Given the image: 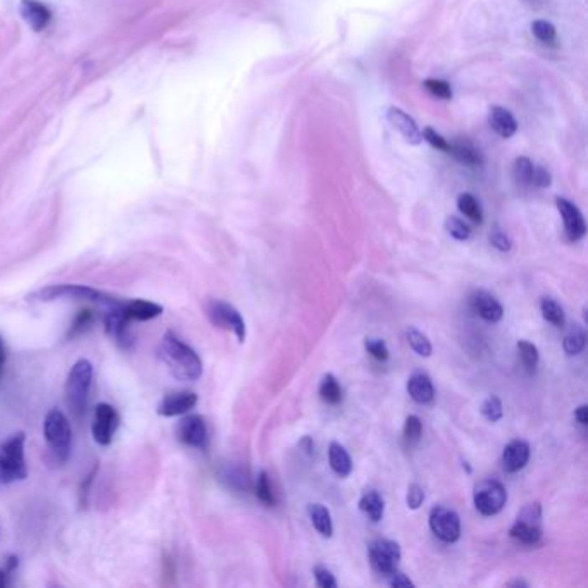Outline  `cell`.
I'll return each instance as SVG.
<instances>
[{
	"label": "cell",
	"instance_id": "1",
	"mask_svg": "<svg viewBox=\"0 0 588 588\" xmlns=\"http://www.w3.org/2000/svg\"><path fill=\"white\" fill-rule=\"evenodd\" d=\"M158 356L171 376L178 381H197L202 376V361L199 354L172 331L164 333L158 347Z\"/></svg>",
	"mask_w": 588,
	"mask_h": 588
},
{
	"label": "cell",
	"instance_id": "2",
	"mask_svg": "<svg viewBox=\"0 0 588 588\" xmlns=\"http://www.w3.org/2000/svg\"><path fill=\"white\" fill-rule=\"evenodd\" d=\"M24 442L26 437L23 431H16L0 445V485L26 480L28 466L24 459Z\"/></svg>",
	"mask_w": 588,
	"mask_h": 588
},
{
	"label": "cell",
	"instance_id": "3",
	"mask_svg": "<svg viewBox=\"0 0 588 588\" xmlns=\"http://www.w3.org/2000/svg\"><path fill=\"white\" fill-rule=\"evenodd\" d=\"M92 380L93 366L86 359L76 361L71 371L68 373V378H66V404L76 418H80L85 413L86 401H88L90 388H92Z\"/></svg>",
	"mask_w": 588,
	"mask_h": 588
},
{
	"label": "cell",
	"instance_id": "4",
	"mask_svg": "<svg viewBox=\"0 0 588 588\" xmlns=\"http://www.w3.org/2000/svg\"><path fill=\"white\" fill-rule=\"evenodd\" d=\"M43 437L48 449L56 455V459L61 460V463H66L69 454H71L73 431L71 423H69L68 416H66L63 411H48L43 421Z\"/></svg>",
	"mask_w": 588,
	"mask_h": 588
},
{
	"label": "cell",
	"instance_id": "5",
	"mask_svg": "<svg viewBox=\"0 0 588 588\" xmlns=\"http://www.w3.org/2000/svg\"><path fill=\"white\" fill-rule=\"evenodd\" d=\"M205 312H207V318L214 326L223 328V330L233 331V335L237 336V340L240 344L245 342L247 336V328H245V321L242 318V314L238 312L232 304L223 302V300H209L207 306H205Z\"/></svg>",
	"mask_w": 588,
	"mask_h": 588
},
{
	"label": "cell",
	"instance_id": "6",
	"mask_svg": "<svg viewBox=\"0 0 588 588\" xmlns=\"http://www.w3.org/2000/svg\"><path fill=\"white\" fill-rule=\"evenodd\" d=\"M476 511L483 516H495L504 509L507 502V492L504 485L495 480H483L475 487L473 493Z\"/></svg>",
	"mask_w": 588,
	"mask_h": 588
},
{
	"label": "cell",
	"instance_id": "7",
	"mask_svg": "<svg viewBox=\"0 0 588 588\" xmlns=\"http://www.w3.org/2000/svg\"><path fill=\"white\" fill-rule=\"evenodd\" d=\"M509 533L523 544H537L542 537V505L538 502L525 505Z\"/></svg>",
	"mask_w": 588,
	"mask_h": 588
},
{
	"label": "cell",
	"instance_id": "8",
	"mask_svg": "<svg viewBox=\"0 0 588 588\" xmlns=\"http://www.w3.org/2000/svg\"><path fill=\"white\" fill-rule=\"evenodd\" d=\"M33 300L40 302H52L59 299H76V300H104V294L88 285H48L45 289L35 292L31 295Z\"/></svg>",
	"mask_w": 588,
	"mask_h": 588
},
{
	"label": "cell",
	"instance_id": "9",
	"mask_svg": "<svg viewBox=\"0 0 588 588\" xmlns=\"http://www.w3.org/2000/svg\"><path fill=\"white\" fill-rule=\"evenodd\" d=\"M430 528L442 542L454 544L460 537V520L458 512L445 505H435L430 511Z\"/></svg>",
	"mask_w": 588,
	"mask_h": 588
},
{
	"label": "cell",
	"instance_id": "10",
	"mask_svg": "<svg viewBox=\"0 0 588 588\" xmlns=\"http://www.w3.org/2000/svg\"><path fill=\"white\" fill-rule=\"evenodd\" d=\"M368 554L371 566L381 574L397 569L402 557L401 547L397 542L388 540V538H378V540L371 542Z\"/></svg>",
	"mask_w": 588,
	"mask_h": 588
},
{
	"label": "cell",
	"instance_id": "11",
	"mask_svg": "<svg viewBox=\"0 0 588 588\" xmlns=\"http://www.w3.org/2000/svg\"><path fill=\"white\" fill-rule=\"evenodd\" d=\"M119 428V414L113 406L107 402H100L96 407V414H93V425H92V435L93 440L98 445L107 447L113 442L114 435H116Z\"/></svg>",
	"mask_w": 588,
	"mask_h": 588
},
{
	"label": "cell",
	"instance_id": "12",
	"mask_svg": "<svg viewBox=\"0 0 588 588\" xmlns=\"http://www.w3.org/2000/svg\"><path fill=\"white\" fill-rule=\"evenodd\" d=\"M176 438L183 445L192 449H205L207 445V426L202 416L199 414H188L182 418L176 425Z\"/></svg>",
	"mask_w": 588,
	"mask_h": 588
},
{
	"label": "cell",
	"instance_id": "13",
	"mask_svg": "<svg viewBox=\"0 0 588 588\" xmlns=\"http://www.w3.org/2000/svg\"><path fill=\"white\" fill-rule=\"evenodd\" d=\"M199 402V396L192 390H176L163 397L158 406V414L163 418H176L188 414Z\"/></svg>",
	"mask_w": 588,
	"mask_h": 588
},
{
	"label": "cell",
	"instance_id": "14",
	"mask_svg": "<svg viewBox=\"0 0 588 588\" xmlns=\"http://www.w3.org/2000/svg\"><path fill=\"white\" fill-rule=\"evenodd\" d=\"M556 207H557L559 214H561L562 223H564L566 237L569 238L571 242H578L579 238L585 237V233H587L585 217H583L582 211H579L577 205L571 202V200L557 197Z\"/></svg>",
	"mask_w": 588,
	"mask_h": 588
},
{
	"label": "cell",
	"instance_id": "15",
	"mask_svg": "<svg viewBox=\"0 0 588 588\" xmlns=\"http://www.w3.org/2000/svg\"><path fill=\"white\" fill-rule=\"evenodd\" d=\"M386 119H388V123L392 125V128L397 130L398 133L402 135V138H404L407 143H411V145H419V143H421L423 135L418 123L414 121L409 114L404 113V110L398 109V107H390V109L386 110Z\"/></svg>",
	"mask_w": 588,
	"mask_h": 588
},
{
	"label": "cell",
	"instance_id": "16",
	"mask_svg": "<svg viewBox=\"0 0 588 588\" xmlns=\"http://www.w3.org/2000/svg\"><path fill=\"white\" fill-rule=\"evenodd\" d=\"M19 14L33 31H43L52 19V12L40 0H19Z\"/></svg>",
	"mask_w": 588,
	"mask_h": 588
},
{
	"label": "cell",
	"instance_id": "17",
	"mask_svg": "<svg viewBox=\"0 0 588 588\" xmlns=\"http://www.w3.org/2000/svg\"><path fill=\"white\" fill-rule=\"evenodd\" d=\"M470 304H471V309L475 311L481 319L488 321V323H497V321L502 319V316H504L502 304L493 297L492 294H488V292H485V290L473 292Z\"/></svg>",
	"mask_w": 588,
	"mask_h": 588
},
{
	"label": "cell",
	"instance_id": "18",
	"mask_svg": "<svg viewBox=\"0 0 588 588\" xmlns=\"http://www.w3.org/2000/svg\"><path fill=\"white\" fill-rule=\"evenodd\" d=\"M530 445L525 440H512L502 452V466L507 473H516L528 464Z\"/></svg>",
	"mask_w": 588,
	"mask_h": 588
},
{
	"label": "cell",
	"instance_id": "19",
	"mask_svg": "<svg viewBox=\"0 0 588 588\" xmlns=\"http://www.w3.org/2000/svg\"><path fill=\"white\" fill-rule=\"evenodd\" d=\"M488 125L502 138H511L517 131L516 118L512 116L511 110L500 105L490 107V110H488Z\"/></svg>",
	"mask_w": 588,
	"mask_h": 588
},
{
	"label": "cell",
	"instance_id": "20",
	"mask_svg": "<svg viewBox=\"0 0 588 588\" xmlns=\"http://www.w3.org/2000/svg\"><path fill=\"white\" fill-rule=\"evenodd\" d=\"M121 309L128 321H150L159 318L164 311L163 306H159V304L142 299L128 300L126 304H123Z\"/></svg>",
	"mask_w": 588,
	"mask_h": 588
},
{
	"label": "cell",
	"instance_id": "21",
	"mask_svg": "<svg viewBox=\"0 0 588 588\" xmlns=\"http://www.w3.org/2000/svg\"><path fill=\"white\" fill-rule=\"evenodd\" d=\"M407 392H409L411 398L418 404H428L433 401L435 388L431 383L430 376L425 373H414L407 381Z\"/></svg>",
	"mask_w": 588,
	"mask_h": 588
},
{
	"label": "cell",
	"instance_id": "22",
	"mask_svg": "<svg viewBox=\"0 0 588 588\" xmlns=\"http://www.w3.org/2000/svg\"><path fill=\"white\" fill-rule=\"evenodd\" d=\"M328 459H330V466L333 473L340 478H345L352 473V459L349 452L345 450L344 445L339 442H331L330 449H328Z\"/></svg>",
	"mask_w": 588,
	"mask_h": 588
},
{
	"label": "cell",
	"instance_id": "23",
	"mask_svg": "<svg viewBox=\"0 0 588 588\" xmlns=\"http://www.w3.org/2000/svg\"><path fill=\"white\" fill-rule=\"evenodd\" d=\"M359 509L369 517V520L374 521V523H378L380 520H383V514H385L383 497H381L376 490H366L363 495H361Z\"/></svg>",
	"mask_w": 588,
	"mask_h": 588
},
{
	"label": "cell",
	"instance_id": "24",
	"mask_svg": "<svg viewBox=\"0 0 588 588\" xmlns=\"http://www.w3.org/2000/svg\"><path fill=\"white\" fill-rule=\"evenodd\" d=\"M449 154L454 155L459 163L466 164V166H478V164H481V154L478 149L471 142H468L466 138H459L455 142H452Z\"/></svg>",
	"mask_w": 588,
	"mask_h": 588
},
{
	"label": "cell",
	"instance_id": "25",
	"mask_svg": "<svg viewBox=\"0 0 588 588\" xmlns=\"http://www.w3.org/2000/svg\"><path fill=\"white\" fill-rule=\"evenodd\" d=\"M128 323L130 321L126 319L121 306L114 307V309L109 311V314L105 316V330L107 333H109L110 339H114L116 342H125L126 330H128Z\"/></svg>",
	"mask_w": 588,
	"mask_h": 588
},
{
	"label": "cell",
	"instance_id": "26",
	"mask_svg": "<svg viewBox=\"0 0 588 588\" xmlns=\"http://www.w3.org/2000/svg\"><path fill=\"white\" fill-rule=\"evenodd\" d=\"M309 517L312 521V526L316 528V532L323 537L330 538L333 535V521H331V514L328 511V507H324L323 504H311L309 505Z\"/></svg>",
	"mask_w": 588,
	"mask_h": 588
},
{
	"label": "cell",
	"instance_id": "27",
	"mask_svg": "<svg viewBox=\"0 0 588 588\" xmlns=\"http://www.w3.org/2000/svg\"><path fill=\"white\" fill-rule=\"evenodd\" d=\"M319 396L326 404L339 406L344 398L342 386H340L339 380L333 374H324L323 380L319 383Z\"/></svg>",
	"mask_w": 588,
	"mask_h": 588
},
{
	"label": "cell",
	"instance_id": "28",
	"mask_svg": "<svg viewBox=\"0 0 588 588\" xmlns=\"http://www.w3.org/2000/svg\"><path fill=\"white\" fill-rule=\"evenodd\" d=\"M585 328L579 326V324H573V326L569 328V331L564 335V340H562V347H564V352L567 356H578V354L585 349Z\"/></svg>",
	"mask_w": 588,
	"mask_h": 588
},
{
	"label": "cell",
	"instance_id": "29",
	"mask_svg": "<svg viewBox=\"0 0 588 588\" xmlns=\"http://www.w3.org/2000/svg\"><path fill=\"white\" fill-rule=\"evenodd\" d=\"M458 207H459V211L468 217V220L473 221V223L480 225L481 221H483V211H481V205L478 200H476V197L471 195V193H460L458 199Z\"/></svg>",
	"mask_w": 588,
	"mask_h": 588
},
{
	"label": "cell",
	"instance_id": "30",
	"mask_svg": "<svg viewBox=\"0 0 588 588\" xmlns=\"http://www.w3.org/2000/svg\"><path fill=\"white\" fill-rule=\"evenodd\" d=\"M540 309H542V316H544L545 321H549L550 324H554V326L557 328H562L566 323V318H564V311H562V307L559 306L554 299H542L540 302Z\"/></svg>",
	"mask_w": 588,
	"mask_h": 588
},
{
	"label": "cell",
	"instance_id": "31",
	"mask_svg": "<svg viewBox=\"0 0 588 588\" xmlns=\"http://www.w3.org/2000/svg\"><path fill=\"white\" fill-rule=\"evenodd\" d=\"M256 497L259 499V502L264 504L266 507H273V505L277 504V495H274L273 487H271L269 476H267L266 471H261L257 475Z\"/></svg>",
	"mask_w": 588,
	"mask_h": 588
},
{
	"label": "cell",
	"instance_id": "32",
	"mask_svg": "<svg viewBox=\"0 0 588 588\" xmlns=\"http://www.w3.org/2000/svg\"><path fill=\"white\" fill-rule=\"evenodd\" d=\"M533 166L535 164L528 158H517L516 160H514V167H512L514 182L523 188L532 187Z\"/></svg>",
	"mask_w": 588,
	"mask_h": 588
},
{
	"label": "cell",
	"instance_id": "33",
	"mask_svg": "<svg viewBox=\"0 0 588 588\" xmlns=\"http://www.w3.org/2000/svg\"><path fill=\"white\" fill-rule=\"evenodd\" d=\"M532 33L538 42L545 45H552L557 42V30L552 23L547 19H537L532 23Z\"/></svg>",
	"mask_w": 588,
	"mask_h": 588
},
{
	"label": "cell",
	"instance_id": "34",
	"mask_svg": "<svg viewBox=\"0 0 588 588\" xmlns=\"http://www.w3.org/2000/svg\"><path fill=\"white\" fill-rule=\"evenodd\" d=\"M407 336V342H409L411 349H413L414 352L419 354V356L423 357H430L431 356V351H433V347H431V342L428 340V336L425 333L414 330V328H409L406 333Z\"/></svg>",
	"mask_w": 588,
	"mask_h": 588
},
{
	"label": "cell",
	"instance_id": "35",
	"mask_svg": "<svg viewBox=\"0 0 588 588\" xmlns=\"http://www.w3.org/2000/svg\"><path fill=\"white\" fill-rule=\"evenodd\" d=\"M517 352H520L521 363L528 371H533L538 366V359H540V354H538V349L535 347L533 344L526 342V340H520L517 342Z\"/></svg>",
	"mask_w": 588,
	"mask_h": 588
},
{
	"label": "cell",
	"instance_id": "36",
	"mask_svg": "<svg viewBox=\"0 0 588 588\" xmlns=\"http://www.w3.org/2000/svg\"><path fill=\"white\" fill-rule=\"evenodd\" d=\"M481 414H483L490 423H497L499 419H502L504 407L500 398L497 396H490L488 398H485L483 404H481Z\"/></svg>",
	"mask_w": 588,
	"mask_h": 588
},
{
	"label": "cell",
	"instance_id": "37",
	"mask_svg": "<svg viewBox=\"0 0 588 588\" xmlns=\"http://www.w3.org/2000/svg\"><path fill=\"white\" fill-rule=\"evenodd\" d=\"M445 229L450 237H454L455 240L464 242L471 237V228L464 223L463 220L455 216H449L445 220Z\"/></svg>",
	"mask_w": 588,
	"mask_h": 588
},
{
	"label": "cell",
	"instance_id": "38",
	"mask_svg": "<svg viewBox=\"0 0 588 588\" xmlns=\"http://www.w3.org/2000/svg\"><path fill=\"white\" fill-rule=\"evenodd\" d=\"M423 85L433 97L442 98V100H450L452 98V86L449 81L438 80V78H428Z\"/></svg>",
	"mask_w": 588,
	"mask_h": 588
},
{
	"label": "cell",
	"instance_id": "39",
	"mask_svg": "<svg viewBox=\"0 0 588 588\" xmlns=\"http://www.w3.org/2000/svg\"><path fill=\"white\" fill-rule=\"evenodd\" d=\"M421 433H423L421 419H419L418 416H414V414L407 416L406 423H404V438L407 440V442L416 443L418 440L421 438Z\"/></svg>",
	"mask_w": 588,
	"mask_h": 588
},
{
	"label": "cell",
	"instance_id": "40",
	"mask_svg": "<svg viewBox=\"0 0 588 588\" xmlns=\"http://www.w3.org/2000/svg\"><path fill=\"white\" fill-rule=\"evenodd\" d=\"M364 347H366V351H368L369 356L374 357L376 361H381V363H383V361H386L390 357L388 347H386V344L380 339H368L364 342Z\"/></svg>",
	"mask_w": 588,
	"mask_h": 588
},
{
	"label": "cell",
	"instance_id": "41",
	"mask_svg": "<svg viewBox=\"0 0 588 588\" xmlns=\"http://www.w3.org/2000/svg\"><path fill=\"white\" fill-rule=\"evenodd\" d=\"M421 135H423V138H425L431 147H435L437 150L447 152V154H449L450 142H449V140L443 138L440 133H437V131H435L433 128H425L421 131Z\"/></svg>",
	"mask_w": 588,
	"mask_h": 588
},
{
	"label": "cell",
	"instance_id": "42",
	"mask_svg": "<svg viewBox=\"0 0 588 588\" xmlns=\"http://www.w3.org/2000/svg\"><path fill=\"white\" fill-rule=\"evenodd\" d=\"M92 321H93V316H92V311H88V309H83V311H80V314L76 316L75 318V321H73V324H71V331H69V336H78V335H81V333H83L86 328L90 326V324H92Z\"/></svg>",
	"mask_w": 588,
	"mask_h": 588
},
{
	"label": "cell",
	"instance_id": "43",
	"mask_svg": "<svg viewBox=\"0 0 588 588\" xmlns=\"http://www.w3.org/2000/svg\"><path fill=\"white\" fill-rule=\"evenodd\" d=\"M423 500H425V490H423L418 483L409 485V488H407V495H406L407 507L416 511V509L421 507Z\"/></svg>",
	"mask_w": 588,
	"mask_h": 588
},
{
	"label": "cell",
	"instance_id": "44",
	"mask_svg": "<svg viewBox=\"0 0 588 588\" xmlns=\"http://www.w3.org/2000/svg\"><path fill=\"white\" fill-rule=\"evenodd\" d=\"M552 185V175L550 171L544 166H533V175H532V187L538 188H547Z\"/></svg>",
	"mask_w": 588,
	"mask_h": 588
},
{
	"label": "cell",
	"instance_id": "45",
	"mask_svg": "<svg viewBox=\"0 0 588 588\" xmlns=\"http://www.w3.org/2000/svg\"><path fill=\"white\" fill-rule=\"evenodd\" d=\"M490 244L495 247L497 250H500V252H509V250H511V247H512L511 238H509L507 233L502 232L500 228H493L492 229Z\"/></svg>",
	"mask_w": 588,
	"mask_h": 588
},
{
	"label": "cell",
	"instance_id": "46",
	"mask_svg": "<svg viewBox=\"0 0 588 588\" xmlns=\"http://www.w3.org/2000/svg\"><path fill=\"white\" fill-rule=\"evenodd\" d=\"M314 578H316V583H318V587L321 588H335L336 585H339L335 577H333L330 571L323 566L314 567Z\"/></svg>",
	"mask_w": 588,
	"mask_h": 588
},
{
	"label": "cell",
	"instance_id": "47",
	"mask_svg": "<svg viewBox=\"0 0 588 588\" xmlns=\"http://www.w3.org/2000/svg\"><path fill=\"white\" fill-rule=\"evenodd\" d=\"M383 577H385L386 585H390V587H396V588L397 587H414V583L411 582L404 573H401V571H397V569L388 571V573H385Z\"/></svg>",
	"mask_w": 588,
	"mask_h": 588
},
{
	"label": "cell",
	"instance_id": "48",
	"mask_svg": "<svg viewBox=\"0 0 588 588\" xmlns=\"http://www.w3.org/2000/svg\"><path fill=\"white\" fill-rule=\"evenodd\" d=\"M574 419L579 423L582 426H587L588 425V407L583 404L579 406L577 411H574Z\"/></svg>",
	"mask_w": 588,
	"mask_h": 588
},
{
	"label": "cell",
	"instance_id": "49",
	"mask_svg": "<svg viewBox=\"0 0 588 588\" xmlns=\"http://www.w3.org/2000/svg\"><path fill=\"white\" fill-rule=\"evenodd\" d=\"M300 449H304L307 452V454H312V450H314V443H312V440L309 437H304L300 440Z\"/></svg>",
	"mask_w": 588,
	"mask_h": 588
},
{
	"label": "cell",
	"instance_id": "50",
	"mask_svg": "<svg viewBox=\"0 0 588 588\" xmlns=\"http://www.w3.org/2000/svg\"><path fill=\"white\" fill-rule=\"evenodd\" d=\"M4 366H6V347H4V339L0 336V376L4 373Z\"/></svg>",
	"mask_w": 588,
	"mask_h": 588
},
{
	"label": "cell",
	"instance_id": "51",
	"mask_svg": "<svg viewBox=\"0 0 588 588\" xmlns=\"http://www.w3.org/2000/svg\"><path fill=\"white\" fill-rule=\"evenodd\" d=\"M16 567H18V557L16 556H11L9 559H7V571H14Z\"/></svg>",
	"mask_w": 588,
	"mask_h": 588
},
{
	"label": "cell",
	"instance_id": "52",
	"mask_svg": "<svg viewBox=\"0 0 588 588\" xmlns=\"http://www.w3.org/2000/svg\"><path fill=\"white\" fill-rule=\"evenodd\" d=\"M7 585V571H4L2 567H0V588H4Z\"/></svg>",
	"mask_w": 588,
	"mask_h": 588
},
{
	"label": "cell",
	"instance_id": "53",
	"mask_svg": "<svg viewBox=\"0 0 588 588\" xmlns=\"http://www.w3.org/2000/svg\"><path fill=\"white\" fill-rule=\"evenodd\" d=\"M507 587H528V582L525 579H514V582H509Z\"/></svg>",
	"mask_w": 588,
	"mask_h": 588
}]
</instances>
